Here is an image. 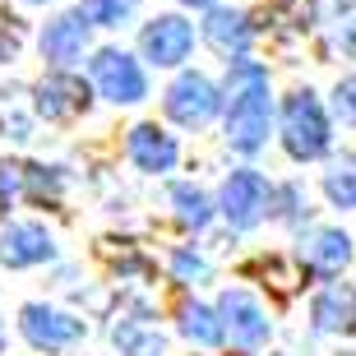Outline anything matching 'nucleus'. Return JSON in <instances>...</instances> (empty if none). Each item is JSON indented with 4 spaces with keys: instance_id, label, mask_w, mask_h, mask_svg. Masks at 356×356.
Returning <instances> with one entry per match:
<instances>
[{
    "instance_id": "1",
    "label": "nucleus",
    "mask_w": 356,
    "mask_h": 356,
    "mask_svg": "<svg viewBox=\"0 0 356 356\" xmlns=\"http://www.w3.org/2000/svg\"><path fill=\"white\" fill-rule=\"evenodd\" d=\"M268 134V74L250 60L232 65V111H227V139L241 153H254Z\"/></svg>"
},
{
    "instance_id": "2",
    "label": "nucleus",
    "mask_w": 356,
    "mask_h": 356,
    "mask_svg": "<svg viewBox=\"0 0 356 356\" xmlns=\"http://www.w3.org/2000/svg\"><path fill=\"white\" fill-rule=\"evenodd\" d=\"M282 144H287L291 158H319L329 148V120H324V106H319L315 92H296L282 111Z\"/></svg>"
},
{
    "instance_id": "3",
    "label": "nucleus",
    "mask_w": 356,
    "mask_h": 356,
    "mask_svg": "<svg viewBox=\"0 0 356 356\" xmlns=\"http://www.w3.org/2000/svg\"><path fill=\"white\" fill-rule=\"evenodd\" d=\"M273 204V190L259 172H232V181L222 185V213L232 227H254Z\"/></svg>"
},
{
    "instance_id": "4",
    "label": "nucleus",
    "mask_w": 356,
    "mask_h": 356,
    "mask_svg": "<svg viewBox=\"0 0 356 356\" xmlns=\"http://www.w3.org/2000/svg\"><path fill=\"white\" fill-rule=\"evenodd\" d=\"M218 315H222V333L232 338L236 352H254V347L264 343L268 319H264V310H259L245 291H227L222 305H218Z\"/></svg>"
},
{
    "instance_id": "5",
    "label": "nucleus",
    "mask_w": 356,
    "mask_h": 356,
    "mask_svg": "<svg viewBox=\"0 0 356 356\" xmlns=\"http://www.w3.org/2000/svg\"><path fill=\"white\" fill-rule=\"evenodd\" d=\"M218 102L222 97H218V88L204 74H181L172 83V92H167V116L181 120V125H204V120H213Z\"/></svg>"
},
{
    "instance_id": "6",
    "label": "nucleus",
    "mask_w": 356,
    "mask_h": 356,
    "mask_svg": "<svg viewBox=\"0 0 356 356\" xmlns=\"http://www.w3.org/2000/svg\"><path fill=\"white\" fill-rule=\"evenodd\" d=\"M92 83L111 102H139L144 97V70L134 65L125 51H102L92 60Z\"/></svg>"
},
{
    "instance_id": "7",
    "label": "nucleus",
    "mask_w": 356,
    "mask_h": 356,
    "mask_svg": "<svg viewBox=\"0 0 356 356\" xmlns=\"http://www.w3.org/2000/svg\"><path fill=\"white\" fill-rule=\"evenodd\" d=\"M190 42H195V33H190V24L176 19V14L153 19V24L144 28V56L153 65H181L185 56H190Z\"/></svg>"
},
{
    "instance_id": "8",
    "label": "nucleus",
    "mask_w": 356,
    "mask_h": 356,
    "mask_svg": "<svg viewBox=\"0 0 356 356\" xmlns=\"http://www.w3.org/2000/svg\"><path fill=\"white\" fill-rule=\"evenodd\" d=\"M24 333H28L33 347H70L83 333V324L60 315V310H47V305H28L24 310Z\"/></svg>"
},
{
    "instance_id": "9",
    "label": "nucleus",
    "mask_w": 356,
    "mask_h": 356,
    "mask_svg": "<svg viewBox=\"0 0 356 356\" xmlns=\"http://www.w3.org/2000/svg\"><path fill=\"white\" fill-rule=\"evenodd\" d=\"M51 254V236L33 222H14L5 236H0V259L10 268H28V264H42Z\"/></svg>"
},
{
    "instance_id": "10",
    "label": "nucleus",
    "mask_w": 356,
    "mask_h": 356,
    "mask_svg": "<svg viewBox=\"0 0 356 356\" xmlns=\"http://www.w3.org/2000/svg\"><path fill=\"white\" fill-rule=\"evenodd\" d=\"M83 106H88V88L74 74H56V79H47L38 88V111L47 120H65L74 111H83Z\"/></svg>"
},
{
    "instance_id": "11",
    "label": "nucleus",
    "mask_w": 356,
    "mask_h": 356,
    "mask_svg": "<svg viewBox=\"0 0 356 356\" xmlns=\"http://www.w3.org/2000/svg\"><path fill=\"white\" fill-rule=\"evenodd\" d=\"M130 158L139 172H167L176 162V144L172 134H162L158 125H134L130 130Z\"/></svg>"
},
{
    "instance_id": "12",
    "label": "nucleus",
    "mask_w": 356,
    "mask_h": 356,
    "mask_svg": "<svg viewBox=\"0 0 356 356\" xmlns=\"http://www.w3.org/2000/svg\"><path fill=\"white\" fill-rule=\"evenodd\" d=\"M83 42H88V24H83V14H60L56 24H47V33H42V51H47V60H74V56H83Z\"/></svg>"
},
{
    "instance_id": "13",
    "label": "nucleus",
    "mask_w": 356,
    "mask_h": 356,
    "mask_svg": "<svg viewBox=\"0 0 356 356\" xmlns=\"http://www.w3.org/2000/svg\"><path fill=\"white\" fill-rule=\"evenodd\" d=\"M204 38H209L213 51L245 56V47H250V24H245V14H236V10H213L209 24H204Z\"/></svg>"
},
{
    "instance_id": "14",
    "label": "nucleus",
    "mask_w": 356,
    "mask_h": 356,
    "mask_svg": "<svg viewBox=\"0 0 356 356\" xmlns=\"http://www.w3.org/2000/svg\"><path fill=\"white\" fill-rule=\"evenodd\" d=\"M347 259H352V236H343V232H315L305 241V268H315L324 277L343 273Z\"/></svg>"
},
{
    "instance_id": "15",
    "label": "nucleus",
    "mask_w": 356,
    "mask_h": 356,
    "mask_svg": "<svg viewBox=\"0 0 356 356\" xmlns=\"http://www.w3.org/2000/svg\"><path fill=\"white\" fill-rule=\"evenodd\" d=\"M315 329H324V333L356 329V291L352 287L319 291V296H315Z\"/></svg>"
},
{
    "instance_id": "16",
    "label": "nucleus",
    "mask_w": 356,
    "mask_h": 356,
    "mask_svg": "<svg viewBox=\"0 0 356 356\" xmlns=\"http://www.w3.org/2000/svg\"><path fill=\"white\" fill-rule=\"evenodd\" d=\"M116 347L120 352H130V356H162V333H153V329H144V324H116Z\"/></svg>"
},
{
    "instance_id": "17",
    "label": "nucleus",
    "mask_w": 356,
    "mask_h": 356,
    "mask_svg": "<svg viewBox=\"0 0 356 356\" xmlns=\"http://www.w3.org/2000/svg\"><path fill=\"white\" fill-rule=\"evenodd\" d=\"M185 338H195L199 347L222 343V324H218V315H213L209 305H190V310H185Z\"/></svg>"
},
{
    "instance_id": "18",
    "label": "nucleus",
    "mask_w": 356,
    "mask_h": 356,
    "mask_svg": "<svg viewBox=\"0 0 356 356\" xmlns=\"http://www.w3.org/2000/svg\"><path fill=\"white\" fill-rule=\"evenodd\" d=\"M324 190H329V199L338 209H356V158L338 162V167L324 176Z\"/></svg>"
},
{
    "instance_id": "19",
    "label": "nucleus",
    "mask_w": 356,
    "mask_h": 356,
    "mask_svg": "<svg viewBox=\"0 0 356 356\" xmlns=\"http://www.w3.org/2000/svg\"><path fill=\"white\" fill-rule=\"evenodd\" d=\"M172 199H176V213H181V222H185V227H204V222H209V213H213V209H209V199L199 195L195 185H176Z\"/></svg>"
},
{
    "instance_id": "20",
    "label": "nucleus",
    "mask_w": 356,
    "mask_h": 356,
    "mask_svg": "<svg viewBox=\"0 0 356 356\" xmlns=\"http://www.w3.org/2000/svg\"><path fill=\"white\" fill-rule=\"evenodd\" d=\"M134 5H139V0H83V10H79V14L88 19V24L111 28V24H120V19H130Z\"/></svg>"
},
{
    "instance_id": "21",
    "label": "nucleus",
    "mask_w": 356,
    "mask_h": 356,
    "mask_svg": "<svg viewBox=\"0 0 356 356\" xmlns=\"http://www.w3.org/2000/svg\"><path fill=\"white\" fill-rule=\"evenodd\" d=\"M19 176L28 181V195H33V199H56V190H60V181L47 176V167H24Z\"/></svg>"
},
{
    "instance_id": "22",
    "label": "nucleus",
    "mask_w": 356,
    "mask_h": 356,
    "mask_svg": "<svg viewBox=\"0 0 356 356\" xmlns=\"http://www.w3.org/2000/svg\"><path fill=\"white\" fill-rule=\"evenodd\" d=\"M172 268H176V277H181V282H204V277H209V264H204L199 254H190V250L176 254Z\"/></svg>"
},
{
    "instance_id": "23",
    "label": "nucleus",
    "mask_w": 356,
    "mask_h": 356,
    "mask_svg": "<svg viewBox=\"0 0 356 356\" xmlns=\"http://www.w3.org/2000/svg\"><path fill=\"white\" fill-rule=\"evenodd\" d=\"M338 116H343L347 125H356V74L338 83Z\"/></svg>"
},
{
    "instance_id": "24",
    "label": "nucleus",
    "mask_w": 356,
    "mask_h": 356,
    "mask_svg": "<svg viewBox=\"0 0 356 356\" xmlns=\"http://www.w3.org/2000/svg\"><path fill=\"white\" fill-rule=\"evenodd\" d=\"M14 190H19V167H10V162H0V209L14 199Z\"/></svg>"
},
{
    "instance_id": "25",
    "label": "nucleus",
    "mask_w": 356,
    "mask_h": 356,
    "mask_svg": "<svg viewBox=\"0 0 356 356\" xmlns=\"http://www.w3.org/2000/svg\"><path fill=\"white\" fill-rule=\"evenodd\" d=\"M14 19H0V60H5V56H14V47H19V33H14Z\"/></svg>"
},
{
    "instance_id": "26",
    "label": "nucleus",
    "mask_w": 356,
    "mask_h": 356,
    "mask_svg": "<svg viewBox=\"0 0 356 356\" xmlns=\"http://www.w3.org/2000/svg\"><path fill=\"white\" fill-rule=\"evenodd\" d=\"M185 5H209V0H185Z\"/></svg>"
}]
</instances>
